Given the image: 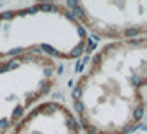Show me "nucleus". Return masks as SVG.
I'll use <instances>...</instances> for the list:
<instances>
[{
  "label": "nucleus",
  "instance_id": "1",
  "mask_svg": "<svg viewBox=\"0 0 147 134\" xmlns=\"http://www.w3.org/2000/svg\"><path fill=\"white\" fill-rule=\"evenodd\" d=\"M146 37L104 45L73 89L80 129L86 134H129L146 111Z\"/></svg>",
  "mask_w": 147,
  "mask_h": 134
},
{
  "label": "nucleus",
  "instance_id": "2",
  "mask_svg": "<svg viewBox=\"0 0 147 134\" xmlns=\"http://www.w3.org/2000/svg\"><path fill=\"white\" fill-rule=\"evenodd\" d=\"M86 45V30L63 3H35L0 14V60L28 53L73 60Z\"/></svg>",
  "mask_w": 147,
  "mask_h": 134
},
{
  "label": "nucleus",
  "instance_id": "3",
  "mask_svg": "<svg viewBox=\"0 0 147 134\" xmlns=\"http://www.w3.org/2000/svg\"><path fill=\"white\" fill-rule=\"evenodd\" d=\"M58 61L43 55L0 60V134H8L58 80Z\"/></svg>",
  "mask_w": 147,
  "mask_h": 134
},
{
  "label": "nucleus",
  "instance_id": "4",
  "mask_svg": "<svg viewBox=\"0 0 147 134\" xmlns=\"http://www.w3.org/2000/svg\"><path fill=\"white\" fill-rule=\"evenodd\" d=\"M81 27L101 38L119 41L146 37L147 2H68L63 3Z\"/></svg>",
  "mask_w": 147,
  "mask_h": 134
},
{
  "label": "nucleus",
  "instance_id": "5",
  "mask_svg": "<svg viewBox=\"0 0 147 134\" xmlns=\"http://www.w3.org/2000/svg\"><path fill=\"white\" fill-rule=\"evenodd\" d=\"M80 124L71 109L58 101H45L33 106L10 134H80Z\"/></svg>",
  "mask_w": 147,
  "mask_h": 134
}]
</instances>
